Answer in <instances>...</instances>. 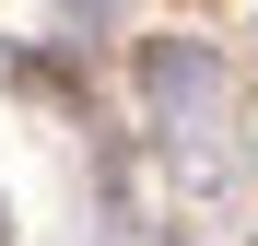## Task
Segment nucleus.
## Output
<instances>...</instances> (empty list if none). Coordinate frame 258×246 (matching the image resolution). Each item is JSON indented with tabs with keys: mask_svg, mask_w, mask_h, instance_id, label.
Instances as JSON below:
<instances>
[{
	"mask_svg": "<svg viewBox=\"0 0 258 246\" xmlns=\"http://www.w3.org/2000/svg\"><path fill=\"white\" fill-rule=\"evenodd\" d=\"M141 82H153V106H164V129H176V152H188V164H211V117H223V70H211L200 47H153V59H141Z\"/></svg>",
	"mask_w": 258,
	"mask_h": 246,
	"instance_id": "1",
	"label": "nucleus"
}]
</instances>
